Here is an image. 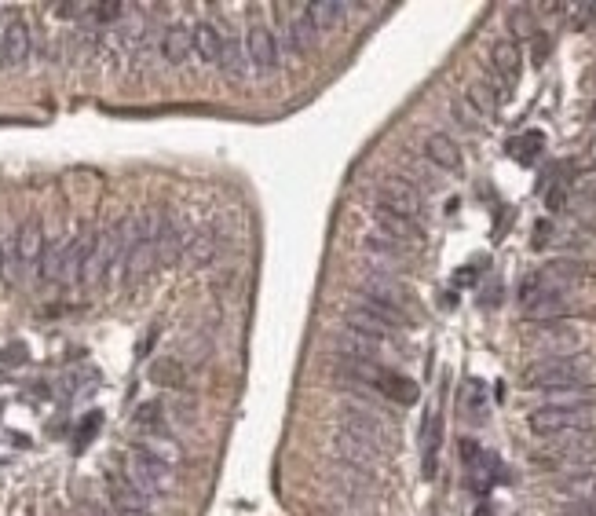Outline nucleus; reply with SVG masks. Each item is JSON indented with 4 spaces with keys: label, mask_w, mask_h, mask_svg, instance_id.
Masks as SVG:
<instances>
[{
    "label": "nucleus",
    "mask_w": 596,
    "mask_h": 516,
    "mask_svg": "<svg viewBox=\"0 0 596 516\" xmlns=\"http://www.w3.org/2000/svg\"><path fill=\"white\" fill-rule=\"evenodd\" d=\"M366 253H370L381 268H399L406 257H410V249L406 246H399L395 238H388V235H381V231H373V235H366Z\"/></svg>",
    "instance_id": "obj_17"
},
{
    "label": "nucleus",
    "mask_w": 596,
    "mask_h": 516,
    "mask_svg": "<svg viewBox=\"0 0 596 516\" xmlns=\"http://www.w3.org/2000/svg\"><path fill=\"white\" fill-rule=\"evenodd\" d=\"M556 491H560L567 502H589V498H596V473H589V469L567 473L564 480L556 484Z\"/></svg>",
    "instance_id": "obj_23"
},
{
    "label": "nucleus",
    "mask_w": 596,
    "mask_h": 516,
    "mask_svg": "<svg viewBox=\"0 0 596 516\" xmlns=\"http://www.w3.org/2000/svg\"><path fill=\"white\" fill-rule=\"evenodd\" d=\"M278 19H282V41H286L289 52H308L311 44L319 41V30H315V22L308 19V11H304V4H300L297 11H289V15H282L278 11Z\"/></svg>",
    "instance_id": "obj_9"
},
{
    "label": "nucleus",
    "mask_w": 596,
    "mask_h": 516,
    "mask_svg": "<svg viewBox=\"0 0 596 516\" xmlns=\"http://www.w3.org/2000/svg\"><path fill=\"white\" fill-rule=\"evenodd\" d=\"M220 74L231 77V81H242L245 74H249V59H245V48L242 41H235V37H224V48H220Z\"/></svg>",
    "instance_id": "obj_20"
},
{
    "label": "nucleus",
    "mask_w": 596,
    "mask_h": 516,
    "mask_svg": "<svg viewBox=\"0 0 596 516\" xmlns=\"http://www.w3.org/2000/svg\"><path fill=\"white\" fill-rule=\"evenodd\" d=\"M191 33H194V52H198V59H202V63H216V59H220V48H224V33H220V26H213V22H198Z\"/></svg>",
    "instance_id": "obj_19"
},
{
    "label": "nucleus",
    "mask_w": 596,
    "mask_h": 516,
    "mask_svg": "<svg viewBox=\"0 0 596 516\" xmlns=\"http://www.w3.org/2000/svg\"><path fill=\"white\" fill-rule=\"evenodd\" d=\"M0 268H4V238H0Z\"/></svg>",
    "instance_id": "obj_32"
},
{
    "label": "nucleus",
    "mask_w": 596,
    "mask_h": 516,
    "mask_svg": "<svg viewBox=\"0 0 596 516\" xmlns=\"http://www.w3.org/2000/svg\"><path fill=\"white\" fill-rule=\"evenodd\" d=\"M490 63H494V70H498L501 85H512V81L520 77V66H523L520 44L512 41V37H501V41H494V44H490Z\"/></svg>",
    "instance_id": "obj_14"
},
{
    "label": "nucleus",
    "mask_w": 596,
    "mask_h": 516,
    "mask_svg": "<svg viewBox=\"0 0 596 516\" xmlns=\"http://www.w3.org/2000/svg\"><path fill=\"white\" fill-rule=\"evenodd\" d=\"M589 374H593V363L589 355H560V359H538V363L523 374V385L531 392H549L556 396L553 403H582L589 399Z\"/></svg>",
    "instance_id": "obj_1"
},
{
    "label": "nucleus",
    "mask_w": 596,
    "mask_h": 516,
    "mask_svg": "<svg viewBox=\"0 0 596 516\" xmlns=\"http://www.w3.org/2000/svg\"><path fill=\"white\" fill-rule=\"evenodd\" d=\"M136 425L143 432H165V407L161 403H139Z\"/></svg>",
    "instance_id": "obj_25"
},
{
    "label": "nucleus",
    "mask_w": 596,
    "mask_h": 516,
    "mask_svg": "<svg viewBox=\"0 0 596 516\" xmlns=\"http://www.w3.org/2000/svg\"><path fill=\"white\" fill-rule=\"evenodd\" d=\"M531 344L545 359H560V355L582 352V337H578V330H571V326H542Z\"/></svg>",
    "instance_id": "obj_8"
},
{
    "label": "nucleus",
    "mask_w": 596,
    "mask_h": 516,
    "mask_svg": "<svg viewBox=\"0 0 596 516\" xmlns=\"http://www.w3.org/2000/svg\"><path fill=\"white\" fill-rule=\"evenodd\" d=\"M589 121L596 125V99H593V107H589Z\"/></svg>",
    "instance_id": "obj_30"
},
{
    "label": "nucleus",
    "mask_w": 596,
    "mask_h": 516,
    "mask_svg": "<svg viewBox=\"0 0 596 516\" xmlns=\"http://www.w3.org/2000/svg\"><path fill=\"white\" fill-rule=\"evenodd\" d=\"M377 231L381 235H388V238H395L399 246H406V249H414L421 238H425V231H421V224L417 220H406V216H399V213H388V209H381L377 205Z\"/></svg>",
    "instance_id": "obj_13"
},
{
    "label": "nucleus",
    "mask_w": 596,
    "mask_h": 516,
    "mask_svg": "<svg viewBox=\"0 0 596 516\" xmlns=\"http://www.w3.org/2000/svg\"><path fill=\"white\" fill-rule=\"evenodd\" d=\"M344 326H348L352 334L366 337V341H373V344H384L388 337H392V330H395V326L384 323L377 312H370L366 304H355V308H348V312H344Z\"/></svg>",
    "instance_id": "obj_11"
},
{
    "label": "nucleus",
    "mask_w": 596,
    "mask_h": 516,
    "mask_svg": "<svg viewBox=\"0 0 596 516\" xmlns=\"http://www.w3.org/2000/svg\"><path fill=\"white\" fill-rule=\"evenodd\" d=\"M509 30L516 33V41H527V37H534L531 8H512L509 11Z\"/></svg>",
    "instance_id": "obj_26"
},
{
    "label": "nucleus",
    "mask_w": 596,
    "mask_h": 516,
    "mask_svg": "<svg viewBox=\"0 0 596 516\" xmlns=\"http://www.w3.org/2000/svg\"><path fill=\"white\" fill-rule=\"evenodd\" d=\"M44 227L41 220H26V224L15 231L11 238H4V268H0V279L4 282H26L41 271V257H44Z\"/></svg>",
    "instance_id": "obj_2"
},
{
    "label": "nucleus",
    "mask_w": 596,
    "mask_h": 516,
    "mask_svg": "<svg viewBox=\"0 0 596 516\" xmlns=\"http://www.w3.org/2000/svg\"><path fill=\"white\" fill-rule=\"evenodd\" d=\"M242 48L245 59H249V70H256V74H271L278 66V41L267 26H249Z\"/></svg>",
    "instance_id": "obj_7"
},
{
    "label": "nucleus",
    "mask_w": 596,
    "mask_h": 516,
    "mask_svg": "<svg viewBox=\"0 0 596 516\" xmlns=\"http://www.w3.org/2000/svg\"><path fill=\"white\" fill-rule=\"evenodd\" d=\"M183 257L194 260V264H209V260L216 257V235H209V231H194Z\"/></svg>",
    "instance_id": "obj_24"
},
{
    "label": "nucleus",
    "mask_w": 596,
    "mask_h": 516,
    "mask_svg": "<svg viewBox=\"0 0 596 516\" xmlns=\"http://www.w3.org/2000/svg\"><path fill=\"white\" fill-rule=\"evenodd\" d=\"M158 260H161L158 242H136V246L125 253V260H121V268H118L121 282H125V286H132V282H143L150 271L158 268Z\"/></svg>",
    "instance_id": "obj_10"
},
{
    "label": "nucleus",
    "mask_w": 596,
    "mask_h": 516,
    "mask_svg": "<svg viewBox=\"0 0 596 516\" xmlns=\"http://www.w3.org/2000/svg\"><path fill=\"white\" fill-rule=\"evenodd\" d=\"M341 432L348 436H359L366 443H377L381 447V436H384V421L373 414V410H362V407H344L341 410Z\"/></svg>",
    "instance_id": "obj_12"
},
{
    "label": "nucleus",
    "mask_w": 596,
    "mask_h": 516,
    "mask_svg": "<svg viewBox=\"0 0 596 516\" xmlns=\"http://www.w3.org/2000/svg\"><path fill=\"white\" fill-rule=\"evenodd\" d=\"M534 436H560V432H593L596 425V407L593 399H582V403H545V407L531 410L527 418Z\"/></svg>",
    "instance_id": "obj_4"
},
{
    "label": "nucleus",
    "mask_w": 596,
    "mask_h": 516,
    "mask_svg": "<svg viewBox=\"0 0 596 516\" xmlns=\"http://www.w3.org/2000/svg\"><path fill=\"white\" fill-rule=\"evenodd\" d=\"M377 205L388 213L406 216V220H417L421 216V191L410 176H384L381 187H377Z\"/></svg>",
    "instance_id": "obj_6"
},
{
    "label": "nucleus",
    "mask_w": 596,
    "mask_h": 516,
    "mask_svg": "<svg viewBox=\"0 0 596 516\" xmlns=\"http://www.w3.org/2000/svg\"><path fill=\"white\" fill-rule=\"evenodd\" d=\"M121 480L132 484L139 495H147L150 502H154V498H161L172 487V465H165L161 458H154V454L132 447L125 469H121Z\"/></svg>",
    "instance_id": "obj_5"
},
{
    "label": "nucleus",
    "mask_w": 596,
    "mask_h": 516,
    "mask_svg": "<svg viewBox=\"0 0 596 516\" xmlns=\"http://www.w3.org/2000/svg\"><path fill=\"white\" fill-rule=\"evenodd\" d=\"M425 158L436 169H443V172H458L461 169V147L454 140H450L447 132H432L425 140Z\"/></svg>",
    "instance_id": "obj_15"
},
{
    "label": "nucleus",
    "mask_w": 596,
    "mask_h": 516,
    "mask_svg": "<svg viewBox=\"0 0 596 516\" xmlns=\"http://www.w3.org/2000/svg\"><path fill=\"white\" fill-rule=\"evenodd\" d=\"M304 11H308V19L315 22V30H337L344 19H348V4H341V0H315V4H304Z\"/></svg>",
    "instance_id": "obj_18"
},
{
    "label": "nucleus",
    "mask_w": 596,
    "mask_h": 516,
    "mask_svg": "<svg viewBox=\"0 0 596 516\" xmlns=\"http://www.w3.org/2000/svg\"><path fill=\"white\" fill-rule=\"evenodd\" d=\"M66 242H70V235H59V238H52V242L44 246V257H41V279L44 282H63Z\"/></svg>",
    "instance_id": "obj_21"
},
{
    "label": "nucleus",
    "mask_w": 596,
    "mask_h": 516,
    "mask_svg": "<svg viewBox=\"0 0 596 516\" xmlns=\"http://www.w3.org/2000/svg\"><path fill=\"white\" fill-rule=\"evenodd\" d=\"M191 52H194L191 26H183V22L169 26V30H165V37H161V55H165V63L180 66V63H187V55H191Z\"/></svg>",
    "instance_id": "obj_16"
},
{
    "label": "nucleus",
    "mask_w": 596,
    "mask_h": 516,
    "mask_svg": "<svg viewBox=\"0 0 596 516\" xmlns=\"http://www.w3.org/2000/svg\"><path fill=\"white\" fill-rule=\"evenodd\" d=\"M534 465L582 473V469L596 465V436L593 432H560V436H549L545 451L534 454Z\"/></svg>",
    "instance_id": "obj_3"
},
{
    "label": "nucleus",
    "mask_w": 596,
    "mask_h": 516,
    "mask_svg": "<svg viewBox=\"0 0 596 516\" xmlns=\"http://www.w3.org/2000/svg\"><path fill=\"white\" fill-rule=\"evenodd\" d=\"M450 114H454V118H458V125H461V129H472V132H476L479 125H483V118H479L476 110H472V103H469V99H465V96H461V99H454V103H450Z\"/></svg>",
    "instance_id": "obj_27"
},
{
    "label": "nucleus",
    "mask_w": 596,
    "mask_h": 516,
    "mask_svg": "<svg viewBox=\"0 0 596 516\" xmlns=\"http://www.w3.org/2000/svg\"><path fill=\"white\" fill-rule=\"evenodd\" d=\"M589 22H596V4H589Z\"/></svg>",
    "instance_id": "obj_31"
},
{
    "label": "nucleus",
    "mask_w": 596,
    "mask_h": 516,
    "mask_svg": "<svg viewBox=\"0 0 596 516\" xmlns=\"http://www.w3.org/2000/svg\"><path fill=\"white\" fill-rule=\"evenodd\" d=\"M150 377H154L158 385H169V388L183 385V370H180V363H176V359H165V363H158L154 370H150Z\"/></svg>",
    "instance_id": "obj_28"
},
{
    "label": "nucleus",
    "mask_w": 596,
    "mask_h": 516,
    "mask_svg": "<svg viewBox=\"0 0 596 516\" xmlns=\"http://www.w3.org/2000/svg\"><path fill=\"white\" fill-rule=\"evenodd\" d=\"M337 454H341L344 462H352V465H359V469H366V465L377 458V443H366V440H359V436L337 432Z\"/></svg>",
    "instance_id": "obj_22"
},
{
    "label": "nucleus",
    "mask_w": 596,
    "mask_h": 516,
    "mask_svg": "<svg viewBox=\"0 0 596 516\" xmlns=\"http://www.w3.org/2000/svg\"><path fill=\"white\" fill-rule=\"evenodd\" d=\"M564 516H596V498H589V502H567Z\"/></svg>",
    "instance_id": "obj_29"
}]
</instances>
